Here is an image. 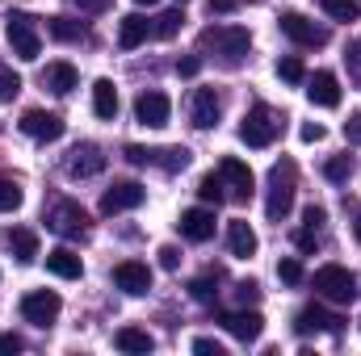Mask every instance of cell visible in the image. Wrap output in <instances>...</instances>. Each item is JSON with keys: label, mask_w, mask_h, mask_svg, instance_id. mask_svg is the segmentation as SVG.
<instances>
[{"label": "cell", "mask_w": 361, "mask_h": 356, "mask_svg": "<svg viewBox=\"0 0 361 356\" xmlns=\"http://www.w3.org/2000/svg\"><path fill=\"white\" fill-rule=\"evenodd\" d=\"M307 96H311V105H319V109H336V105H341V80H336V72H315V76L307 80Z\"/></svg>", "instance_id": "obj_19"}, {"label": "cell", "mask_w": 361, "mask_h": 356, "mask_svg": "<svg viewBox=\"0 0 361 356\" xmlns=\"http://www.w3.org/2000/svg\"><path fill=\"white\" fill-rule=\"evenodd\" d=\"M345 139H349L353 147H361V113H349V122H345Z\"/></svg>", "instance_id": "obj_45"}, {"label": "cell", "mask_w": 361, "mask_h": 356, "mask_svg": "<svg viewBox=\"0 0 361 356\" xmlns=\"http://www.w3.org/2000/svg\"><path fill=\"white\" fill-rule=\"evenodd\" d=\"M177 4H189V0H177Z\"/></svg>", "instance_id": "obj_53"}, {"label": "cell", "mask_w": 361, "mask_h": 356, "mask_svg": "<svg viewBox=\"0 0 361 356\" xmlns=\"http://www.w3.org/2000/svg\"><path fill=\"white\" fill-rule=\"evenodd\" d=\"M47 34L55 42H80L85 38V21H72V17H51L47 21Z\"/></svg>", "instance_id": "obj_27"}, {"label": "cell", "mask_w": 361, "mask_h": 356, "mask_svg": "<svg viewBox=\"0 0 361 356\" xmlns=\"http://www.w3.org/2000/svg\"><path fill=\"white\" fill-rule=\"evenodd\" d=\"M135 4H147V8H152V4H156V0H135Z\"/></svg>", "instance_id": "obj_52"}, {"label": "cell", "mask_w": 361, "mask_h": 356, "mask_svg": "<svg viewBox=\"0 0 361 356\" xmlns=\"http://www.w3.org/2000/svg\"><path fill=\"white\" fill-rule=\"evenodd\" d=\"M294 210V164H273L269 172V197H265V214L269 222H286Z\"/></svg>", "instance_id": "obj_3"}, {"label": "cell", "mask_w": 361, "mask_h": 356, "mask_svg": "<svg viewBox=\"0 0 361 356\" xmlns=\"http://www.w3.org/2000/svg\"><path fill=\"white\" fill-rule=\"evenodd\" d=\"M21 130H25L30 139H38V143H55V139H63L68 122H63L59 113H47V109H30V113L21 117Z\"/></svg>", "instance_id": "obj_11"}, {"label": "cell", "mask_w": 361, "mask_h": 356, "mask_svg": "<svg viewBox=\"0 0 361 356\" xmlns=\"http://www.w3.org/2000/svg\"><path fill=\"white\" fill-rule=\"evenodd\" d=\"M227 248H231V256H240V260H248L252 252H257V231L244 222V218H235L231 227H227Z\"/></svg>", "instance_id": "obj_22"}, {"label": "cell", "mask_w": 361, "mask_h": 356, "mask_svg": "<svg viewBox=\"0 0 361 356\" xmlns=\"http://www.w3.org/2000/svg\"><path fill=\"white\" fill-rule=\"evenodd\" d=\"M219 177H223V184H227L235 197H252V189H257L252 168H248L244 160H235V155H223V160H219Z\"/></svg>", "instance_id": "obj_14"}, {"label": "cell", "mask_w": 361, "mask_h": 356, "mask_svg": "<svg viewBox=\"0 0 361 356\" xmlns=\"http://www.w3.org/2000/svg\"><path fill=\"white\" fill-rule=\"evenodd\" d=\"M277 276H281L286 285H302V265H298L294 256H286V260H277Z\"/></svg>", "instance_id": "obj_37"}, {"label": "cell", "mask_w": 361, "mask_h": 356, "mask_svg": "<svg viewBox=\"0 0 361 356\" xmlns=\"http://www.w3.org/2000/svg\"><path fill=\"white\" fill-rule=\"evenodd\" d=\"M248 46H252V38H248L244 25H210V30H202V51H214L223 63H240L248 55Z\"/></svg>", "instance_id": "obj_2"}, {"label": "cell", "mask_w": 361, "mask_h": 356, "mask_svg": "<svg viewBox=\"0 0 361 356\" xmlns=\"http://www.w3.org/2000/svg\"><path fill=\"white\" fill-rule=\"evenodd\" d=\"M219 113H223V101L214 89H193V101H189V122L197 130H214L219 126Z\"/></svg>", "instance_id": "obj_12"}, {"label": "cell", "mask_w": 361, "mask_h": 356, "mask_svg": "<svg viewBox=\"0 0 361 356\" xmlns=\"http://www.w3.org/2000/svg\"><path fill=\"white\" fill-rule=\"evenodd\" d=\"M193 352H202V356H223V344H219V340H210V336H197V340H193Z\"/></svg>", "instance_id": "obj_40"}, {"label": "cell", "mask_w": 361, "mask_h": 356, "mask_svg": "<svg viewBox=\"0 0 361 356\" xmlns=\"http://www.w3.org/2000/svg\"><path fill=\"white\" fill-rule=\"evenodd\" d=\"M21 348H25V340H21V336H13V331H4V336H0V356L21 352Z\"/></svg>", "instance_id": "obj_44"}, {"label": "cell", "mask_w": 361, "mask_h": 356, "mask_svg": "<svg viewBox=\"0 0 361 356\" xmlns=\"http://www.w3.org/2000/svg\"><path fill=\"white\" fill-rule=\"evenodd\" d=\"M114 344H118L122 352H152V348H156V340H152L147 331H139V327H122V331L114 336Z\"/></svg>", "instance_id": "obj_28"}, {"label": "cell", "mask_w": 361, "mask_h": 356, "mask_svg": "<svg viewBox=\"0 0 361 356\" xmlns=\"http://www.w3.org/2000/svg\"><path fill=\"white\" fill-rule=\"evenodd\" d=\"M277 25H281V34H286L290 42H298V46H328V30L315 25V21L302 17V13H281Z\"/></svg>", "instance_id": "obj_8"}, {"label": "cell", "mask_w": 361, "mask_h": 356, "mask_svg": "<svg viewBox=\"0 0 361 356\" xmlns=\"http://www.w3.org/2000/svg\"><path fill=\"white\" fill-rule=\"evenodd\" d=\"M206 8H210V17H214V13H231V8H235V0H210Z\"/></svg>", "instance_id": "obj_50"}, {"label": "cell", "mask_w": 361, "mask_h": 356, "mask_svg": "<svg viewBox=\"0 0 361 356\" xmlns=\"http://www.w3.org/2000/svg\"><path fill=\"white\" fill-rule=\"evenodd\" d=\"M147 34H152V21H147L143 13H126V17L118 21V46H122V51L143 46V42H147Z\"/></svg>", "instance_id": "obj_20"}, {"label": "cell", "mask_w": 361, "mask_h": 356, "mask_svg": "<svg viewBox=\"0 0 361 356\" xmlns=\"http://www.w3.org/2000/svg\"><path fill=\"white\" fill-rule=\"evenodd\" d=\"M319 8H324L332 21H357V17H361L357 0H319Z\"/></svg>", "instance_id": "obj_29"}, {"label": "cell", "mask_w": 361, "mask_h": 356, "mask_svg": "<svg viewBox=\"0 0 361 356\" xmlns=\"http://www.w3.org/2000/svg\"><path fill=\"white\" fill-rule=\"evenodd\" d=\"M324 177L332 180V184H345V180L353 177V155H332L324 164Z\"/></svg>", "instance_id": "obj_31"}, {"label": "cell", "mask_w": 361, "mask_h": 356, "mask_svg": "<svg viewBox=\"0 0 361 356\" xmlns=\"http://www.w3.org/2000/svg\"><path fill=\"white\" fill-rule=\"evenodd\" d=\"M311 285H315V293H319L324 302H336V306H349V302H357V276H353L345 265H324V268H315Z\"/></svg>", "instance_id": "obj_1"}, {"label": "cell", "mask_w": 361, "mask_h": 356, "mask_svg": "<svg viewBox=\"0 0 361 356\" xmlns=\"http://www.w3.org/2000/svg\"><path fill=\"white\" fill-rule=\"evenodd\" d=\"M189 293H193V302H214V298H219V289H214V281H210V276L189 281Z\"/></svg>", "instance_id": "obj_36"}, {"label": "cell", "mask_w": 361, "mask_h": 356, "mask_svg": "<svg viewBox=\"0 0 361 356\" xmlns=\"http://www.w3.org/2000/svg\"><path fill=\"white\" fill-rule=\"evenodd\" d=\"M294 327H298L302 336H307V331H328V336H341V331H345V319H341V314H332V310H324V306H307V310H298Z\"/></svg>", "instance_id": "obj_18"}, {"label": "cell", "mask_w": 361, "mask_h": 356, "mask_svg": "<svg viewBox=\"0 0 361 356\" xmlns=\"http://www.w3.org/2000/svg\"><path fill=\"white\" fill-rule=\"evenodd\" d=\"M277 76H281L286 84H302V80H307V68H302V59L286 55V59H277Z\"/></svg>", "instance_id": "obj_33"}, {"label": "cell", "mask_w": 361, "mask_h": 356, "mask_svg": "<svg viewBox=\"0 0 361 356\" xmlns=\"http://www.w3.org/2000/svg\"><path fill=\"white\" fill-rule=\"evenodd\" d=\"M202 72V59L197 55H185V59H177V76H197Z\"/></svg>", "instance_id": "obj_46"}, {"label": "cell", "mask_w": 361, "mask_h": 356, "mask_svg": "<svg viewBox=\"0 0 361 356\" xmlns=\"http://www.w3.org/2000/svg\"><path fill=\"white\" fill-rule=\"evenodd\" d=\"M277 134H281V113L269 105H252L240 122V139L248 147H269V143H277Z\"/></svg>", "instance_id": "obj_4"}, {"label": "cell", "mask_w": 361, "mask_h": 356, "mask_svg": "<svg viewBox=\"0 0 361 356\" xmlns=\"http://www.w3.org/2000/svg\"><path fill=\"white\" fill-rule=\"evenodd\" d=\"M143 197H147V189L139 184V180H114L109 189H105V197H101V214H126V210H139L143 205Z\"/></svg>", "instance_id": "obj_7"}, {"label": "cell", "mask_w": 361, "mask_h": 356, "mask_svg": "<svg viewBox=\"0 0 361 356\" xmlns=\"http://www.w3.org/2000/svg\"><path fill=\"white\" fill-rule=\"evenodd\" d=\"M353 235L361 239V210H357V218H353Z\"/></svg>", "instance_id": "obj_51"}, {"label": "cell", "mask_w": 361, "mask_h": 356, "mask_svg": "<svg viewBox=\"0 0 361 356\" xmlns=\"http://www.w3.org/2000/svg\"><path fill=\"white\" fill-rule=\"evenodd\" d=\"M223 189H227V184H223V177H219V172H210V177H202V184H197V197H202L206 205H219V201L227 197Z\"/></svg>", "instance_id": "obj_32"}, {"label": "cell", "mask_w": 361, "mask_h": 356, "mask_svg": "<svg viewBox=\"0 0 361 356\" xmlns=\"http://www.w3.org/2000/svg\"><path fill=\"white\" fill-rule=\"evenodd\" d=\"M219 323H223V331H227V336H235L240 344H252V340H261V331H265L261 310H223V314H219Z\"/></svg>", "instance_id": "obj_10"}, {"label": "cell", "mask_w": 361, "mask_h": 356, "mask_svg": "<svg viewBox=\"0 0 361 356\" xmlns=\"http://www.w3.org/2000/svg\"><path fill=\"white\" fill-rule=\"evenodd\" d=\"M324 222H328V210H324V205H307V210H302V227H311V231H319Z\"/></svg>", "instance_id": "obj_39"}, {"label": "cell", "mask_w": 361, "mask_h": 356, "mask_svg": "<svg viewBox=\"0 0 361 356\" xmlns=\"http://www.w3.org/2000/svg\"><path fill=\"white\" fill-rule=\"evenodd\" d=\"M8 46H13V55L25 59V63L38 59L42 42H38V30H34V21H30L25 13H8Z\"/></svg>", "instance_id": "obj_6"}, {"label": "cell", "mask_w": 361, "mask_h": 356, "mask_svg": "<svg viewBox=\"0 0 361 356\" xmlns=\"http://www.w3.org/2000/svg\"><path fill=\"white\" fill-rule=\"evenodd\" d=\"M160 265H164L169 272H173V268L180 265V252H177V248H160Z\"/></svg>", "instance_id": "obj_49"}, {"label": "cell", "mask_w": 361, "mask_h": 356, "mask_svg": "<svg viewBox=\"0 0 361 356\" xmlns=\"http://www.w3.org/2000/svg\"><path fill=\"white\" fill-rule=\"evenodd\" d=\"M17 92H21V76L8 63H0V101H13Z\"/></svg>", "instance_id": "obj_35"}, {"label": "cell", "mask_w": 361, "mask_h": 356, "mask_svg": "<svg viewBox=\"0 0 361 356\" xmlns=\"http://www.w3.org/2000/svg\"><path fill=\"white\" fill-rule=\"evenodd\" d=\"M345 68H349L353 84H361V38H353V42H349V51H345Z\"/></svg>", "instance_id": "obj_38"}, {"label": "cell", "mask_w": 361, "mask_h": 356, "mask_svg": "<svg viewBox=\"0 0 361 356\" xmlns=\"http://www.w3.org/2000/svg\"><path fill=\"white\" fill-rule=\"evenodd\" d=\"M180 25H185V13H180V8H169V13H160V17H156L152 34L169 42V38H177V30H180Z\"/></svg>", "instance_id": "obj_30"}, {"label": "cell", "mask_w": 361, "mask_h": 356, "mask_svg": "<svg viewBox=\"0 0 361 356\" xmlns=\"http://www.w3.org/2000/svg\"><path fill=\"white\" fill-rule=\"evenodd\" d=\"M298 134H302V143H319V139H324V134H328V130H324V126H319V122H307V126H302V130H298Z\"/></svg>", "instance_id": "obj_47"}, {"label": "cell", "mask_w": 361, "mask_h": 356, "mask_svg": "<svg viewBox=\"0 0 361 356\" xmlns=\"http://www.w3.org/2000/svg\"><path fill=\"white\" fill-rule=\"evenodd\" d=\"M189 147H160V151H152V164L156 168H164V172H185L189 168Z\"/></svg>", "instance_id": "obj_26"}, {"label": "cell", "mask_w": 361, "mask_h": 356, "mask_svg": "<svg viewBox=\"0 0 361 356\" xmlns=\"http://www.w3.org/2000/svg\"><path fill=\"white\" fill-rule=\"evenodd\" d=\"M135 117H139L143 126L160 130V126H169V117H173V101H169L164 92H143V96L135 101Z\"/></svg>", "instance_id": "obj_13"}, {"label": "cell", "mask_w": 361, "mask_h": 356, "mask_svg": "<svg viewBox=\"0 0 361 356\" xmlns=\"http://www.w3.org/2000/svg\"><path fill=\"white\" fill-rule=\"evenodd\" d=\"M8 252H13L21 265H34V260H38V235H34V231H25V227L8 231Z\"/></svg>", "instance_id": "obj_25"}, {"label": "cell", "mask_w": 361, "mask_h": 356, "mask_svg": "<svg viewBox=\"0 0 361 356\" xmlns=\"http://www.w3.org/2000/svg\"><path fill=\"white\" fill-rule=\"evenodd\" d=\"M76 84H80V72H76L72 63H47V72H42V89H51L55 96H68Z\"/></svg>", "instance_id": "obj_21"}, {"label": "cell", "mask_w": 361, "mask_h": 356, "mask_svg": "<svg viewBox=\"0 0 361 356\" xmlns=\"http://www.w3.org/2000/svg\"><path fill=\"white\" fill-rule=\"evenodd\" d=\"M126 160H130L135 168H147V164H152V147H135V143H130V147H126Z\"/></svg>", "instance_id": "obj_41"}, {"label": "cell", "mask_w": 361, "mask_h": 356, "mask_svg": "<svg viewBox=\"0 0 361 356\" xmlns=\"http://www.w3.org/2000/svg\"><path fill=\"white\" fill-rule=\"evenodd\" d=\"M97 172H105V155H101V147L97 143H80V147H72V155H68V177L76 180H89Z\"/></svg>", "instance_id": "obj_15"}, {"label": "cell", "mask_w": 361, "mask_h": 356, "mask_svg": "<svg viewBox=\"0 0 361 356\" xmlns=\"http://www.w3.org/2000/svg\"><path fill=\"white\" fill-rule=\"evenodd\" d=\"M114 285L122 289V293H147L152 289V268L143 265V260H122V265L114 268Z\"/></svg>", "instance_id": "obj_17"}, {"label": "cell", "mask_w": 361, "mask_h": 356, "mask_svg": "<svg viewBox=\"0 0 361 356\" xmlns=\"http://www.w3.org/2000/svg\"><path fill=\"white\" fill-rule=\"evenodd\" d=\"M257 293H261V285H257V281H240V285H235V298H240L244 306H248V302H257Z\"/></svg>", "instance_id": "obj_43"}, {"label": "cell", "mask_w": 361, "mask_h": 356, "mask_svg": "<svg viewBox=\"0 0 361 356\" xmlns=\"http://www.w3.org/2000/svg\"><path fill=\"white\" fill-rule=\"evenodd\" d=\"M47 268H51L55 276H63V281H76V276L85 272V260H80L72 248H55V252L47 256Z\"/></svg>", "instance_id": "obj_23"}, {"label": "cell", "mask_w": 361, "mask_h": 356, "mask_svg": "<svg viewBox=\"0 0 361 356\" xmlns=\"http://www.w3.org/2000/svg\"><path fill=\"white\" fill-rule=\"evenodd\" d=\"M21 205V189H17V180L0 177V214H13Z\"/></svg>", "instance_id": "obj_34"}, {"label": "cell", "mask_w": 361, "mask_h": 356, "mask_svg": "<svg viewBox=\"0 0 361 356\" xmlns=\"http://www.w3.org/2000/svg\"><path fill=\"white\" fill-rule=\"evenodd\" d=\"M92 113L105 117V122L118 117V89H114V80H97L92 84Z\"/></svg>", "instance_id": "obj_24"}, {"label": "cell", "mask_w": 361, "mask_h": 356, "mask_svg": "<svg viewBox=\"0 0 361 356\" xmlns=\"http://www.w3.org/2000/svg\"><path fill=\"white\" fill-rule=\"evenodd\" d=\"M59 310H63V302H59L55 289H30L21 298V319L34 323V327H51L59 319Z\"/></svg>", "instance_id": "obj_5"}, {"label": "cell", "mask_w": 361, "mask_h": 356, "mask_svg": "<svg viewBox=\"0 0 361 356\" xmlns=\"http://www.w3.org/2000/svg\"><path fill=\"white\" fill-rule=\"evenodd\" d=\"M72 4H76L80 13H105V8H109L114 0H72Z\"/></svg>", "instance_id": "obj_48"}, {"label": "cell", "mask_w": 361, "mask_h": 356, "mask_svg": "<svg viewBox=\"0 0 361 356\" xmlns=\"http://www.w3.org/2000/svg\"><path fill=\"white\" fill-rule=\"evenodd\" d=\"M180 235L189 239V243H206V239H214V210H206V205H193V210H185L180 214Z\"/></svg>", "instance_id": "obj_16"}, {"label": "cell", "mask_w": 361, "mask_h": 356, "mask_svg": "<svg viewBox=\"0 0 361 356\" xmlns=\"http://www.w3.org/2000/svg\"><path fill=\"white\" fill-rule=\"evenodd\" d=\"M47 227H51L55 235H63V239H80V235L89 231V218H85V210H80L76 201H55L51 214H47Z\"/></svg>", "instance_id": "obj_9"}, {"label": "cell", "mask_w": 361, "mask_h": 356, "mask_svg": "<svg viewBox=\"0 0 361 356\" xmlns=\"http://www.w3.org/2000/svg\"><path fill=\"white\" fill-rule=\"evenodd\" d=\"M294 243H298V252H315V248H319V239H315V231H311V227H302V231L294 235Z\"/></svg>", "instance_id": "obj_42"}]
</instances>
